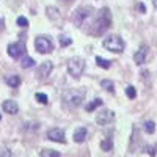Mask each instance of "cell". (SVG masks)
<instances>
[{"label": "cell", "instance_id": "obj_27", "mask_svg": "<svg viewBox=\"0 0 157 157\" xmlns=\"http://www.w3.org/2000/svg\"><path fill=\"white\" fill-rule=\"evenodd\" d=\"M0 151H2V152H0V155H8V157L13 155V152H10L8 149H0Z\"/></svg>", "mask_w": 157, "mask_h": 157}, {"label": "cell", "instance_id": "obj_11", "mask_svg": "<svg viewBox=\"0 0 157 157\" xmlns=\"http://www.w3.org/2000/svg\"><path fill=\"white\" fill-rule=\"evenodd\" d=\"M52 69H54V64H52V61H44V63L39 64L38 75L41 77V78H46V77L52 72Z\"/></svg>", "mask_w": 157, "mask_h": 157}, {"label": "cell", "instance_id": "obj_5", "mask_svg": "<svg viewBox=\"0 0 157 157\" xmlns=\"http://www.w3.org/2000/svg\"><path fill=\"white\" fill-rule=\"evenodd\" d=\"M35 47L38 54H50L54 50V43L47 36H38L35 39Z\"/></svg>", "mask_w": 157, "mask_h": 157}, {"label": "cell", "instance_id": "obj_10", "mask_svg": "<svg viewBox=\"0 0 157 157\" xmlns=\"http://www.w3.org/2000/svg\"><path fill=\"white\" fill-rule=\"evenodd\" d=\"M146 55H148V47H146V46H141V47L135 52V54H134V61L140 66V64H143V63L146 61Z\"/></svg>", "mask_w": 157, "mask_h": 157}, {"label": "cell", "instance_id": "obj_28", "mask_svg": "<svg viewBox=\"0 0 157 157\" xmlns=\"http://www.w3.org/2000/svg\"><path fill=\"white\" fill-rule=\"evenodd\" d=\"M154 149H155V148H148V152H149L151 155H154V154H155V151H154Z\"/></svg>", "mask_w": 157, "mask_h": 157}, {"label": "cell", "instance_id": "obj_3", "mask_svg": "<svg viewBox=\"0 0 157 157\" xmlns=\"http://www.w3.org/2000/svg\"><path fill=\"white\" fill-rule=\"evenodd\" d=\"M102 46H104V49L113 52V54H121V52L124 50V41H123V38L118 36V35L107 36L102 41Z\"/></svg>", "mask_w": 157, "mask_h": 157}, {"label": "cell", "instance_id": "obj_33", "mask_svg": "<svg viewBox=\"0 0 157 157\" xmlns=\"http://www.w3.org/2000/svg\"><path fill=\"white\" fill-rule=\"evenodd\" d=\"M0 25H2V21H0Z\"/></svg>", "mask_w": 157, "mask_h": 157}, {"label": "cell", "instance_id": "obj_9", "mask_svg": "<svg viewBox=\"0 0 157 157\" xmlns=\"http://www.w3.org/2000/svg\"><path fill=\"white\" fill-rule=\"evenodd\" d=\"M47 138L52 141H57V143H64V130L60 127H52L47 130Z\"/></svg>", "mask_w": 157, "mask_h": 157}, {"label": "cell", "instance_id": "obj_7", "mask_svg": "<svg viewBox=\"0 0 157 157\" xmlns=\"http://www.w3.org/2000/svg\"><path fill=\"white\" fill-rule=\"evenodd\" d=\"M25 52H27V47H25L24 41H17V43H13V44L8 46V55L11 58H14V60L21 58Z\"/></svg>", "mask_w": 157, "mask_h": 157}, {"label": "cell", "instance_id": "obj_23", "mask_svg": "<svg viewBox=\"0 0 157 157\" xmlns=\"http://www.w3.org/2000/svg\"><path fill=\"white\" fill-rule=\"evenodd\" d=\"M60 46L61 47H66V46H69L71 43H72V39L69 38V36H66V35H60Z\"/></svg>", "mask_w": 157, "mask_h": 157}, {"label": "cell", "instance_id": "obj_32", "mask_svg": "<svg viewBox=\"0 0 157 157\" xmlns=\"http://www.w3.org/2000/svg\"><path fill=\"white\" fill-rule=\"evenodd\" d=\"M0 120H2V115H0Z\"/></svg>", "mask_w": 157, "mask_h": 157}, {"label": "cell", "instance_id": "obj_30", "mask_svg": "<svg viewBox=\"0 0 157 157\" xmlns=\"http://www.w3.org/2000/svg\"><path fill=\"white\" fill-rule=\"evenodd\" d=\"M61 2H66V3L69 5V3H72V0H61Z\"/></svg>", "mask_w": 157, "mask_h": 157}, {"label": "cell", "instance_id": "obj_31", "mask_svg": "<svg viewBox=\"0 0 157 157\" xmlns=\"http://www.w3.org/2000/svg\"><path fill=\"white\" fill-rule=\"evenodd\" d=\"M152 5H154V6L157 8V0H152Z\"/></svg>", "mask_w": 157, "mask_h": 157}, {"label": "cell", "instance_id": "obj_1", "mask_svg": "<svg viewBox=\"0 0 157 157\" xmlns=\"http://www.w3.org/2000/svg\"><path fill=\"white\" fill-rule=\"evenodd\" d=\"M112 24V14H110V10L109 8H102L99 13L96 19L93 21V24H91V27L88 29V33L93 35V36H101L104 32H105Z\"/></svg>", "mask_w": 157, "mask_h": 157}, {"label": "cell", "instance_id": "obj_16", "mask_svg": "<svg viewBox=\"0 0 157 157\" xmlns=\"http://www.w3.org/2000/svg\"><path fill=\"white\" fill-rule=\"evenodd\" d=\"M101 86L105 91H109V93H115V83L112 80H109V78H104V80L101 82Z\"/></svg>", "mask_w": 157, "mask_h": 157}, {"label": "cell", "instance_id": "obj_17", "mask_svg": "<svg viewBox=\"0 0 157 157\" xmlns=\"http://www.w3.org/2000/svg\"><path fill=\"white\" fill-rule=\"evenodd\" d=\"M96 63H98L99 68H104V69H109V68L112 66V61L102 58V57H96Z\"/></svg>", "mask_w": 157, "mask_h": 157}, {"label": "cell", "instance_id": "obj_8", "mask_svg": "<svg viewBox=\"0 0 157 157\" xmlns=\"http://www.w3.org/2000/svg\"><path fill=\"white\" fill-rule=\"evenodd\" d=\"M115 120V113L112 110H102L96 115V123L99 126H107Z\"/></svg>", "mask_w": 157, "mask_h": 157}, {"label": "cell", "instance_id": "obj_24", "mask_svg": "<svg viewBox=\"0 0 157 157\" xmlns=\"http://www.w3.org/2000/svg\"><path fill=\"white\" fill-rule=\"evenodd\" d=\"M35 98H36V101H38L39 104H43V105H46V104L49 102V98H47V94H44V93H36Z\"/></svg>", "mask_w": 157, "mask_h": 157}, {"label": "cell", "instance_id": "obj_22", "mask_svg": "<svg viewBox=\"0 0 157 157\" xmlns=\"http://www.w3.org/2000/svg\"><path fill=\"white\" fill-rule=\"evenodd\" d=\"M143 129H145L146 134H154V130H155V123H154V121H146L145 126H143Z\"/></svg>", "mask_w": 157, "mask_h": 157}, {"label": "cell", "instance_id": "obj_21", "mask_svg": "<svg viewBox=\"0 0 157 157\" xmlns=\"http://www.w3.org/2000/svg\"><path fill=\"white\" fill-rule=\"evenodd\" d=\"M101 148H102V151H112V148H113L112 140H110V138L102 140V141H101Z\"/></svg>", "mask_w": 157, "mask_h": 157}, {"label": "cell", "instance_id": "obj_6", "mask_svg": "<svg viewBox=\"0 0 157 157\" xmlns=\"http://www.w3.org/2000/svg\"><path fill=\"white\" fill-rule=\"evenodd\" d=\"M91 16V8H86V6H82L74 11L72 14V22L75 27H82V25L85 24V21Z\"/></svg>", "mask_w": 157, "mask_h": 157}, {"label": "cell", "instance_id": "obj_26", "mask_svg": "<svg viewBox=\"0 0 157 157\" xmlns=\"http://www.w3.org/2000/svg\"><path fill=\"white\" fill-rule=\"evenodd\" d=\"M17 25H19V27H29V21L25 19L24 16H19L17 17Z\"/></svg>", "mask_w": 157, "mask_h": 157}, {"label": "cell", "instance_id": "obj_4", "mask_svg": "<svg viewBox=\"0 0 157 157\" xmlns=\"http://www.w3.org/2000/svg\"><path fill=\"white\" fill-rule=\"evenodd\" d=\"M83 71H85V61H83V58L74 57V58H71L68 61V72H69V75L78 78L83 74Z\"/></svg>", "mask_w": 157, "mask_h": 157}, {"label": "cell", "instance_id": "obj_2", "mask_svg": "<svg viewBox=\"0 0 157 157\" xmlns=\"http://www.w3.org/2000/svg\"><path fill=\"white\" fill-rule=\"evenodd\" d=\"M85 98V90L83 88H69L63 93V101L69 104L71 107H78Z\"/></svg>", "mask_w": 157, "mask_h": 157}, {"label": "cell", "instance_id": "obj_25", "mask_svg": "<svg viewBox=\"0 0 157 157\" xmlns=\"http://www.w3.org/2000/svg\"><path fill=\"white\" fill-rule=\"evenodd\" d=\"M126 96H127L129 99H135V98H137V91H135V88H134L132 85H129V86L126 88Z\"/></svg>", "mask_w": 157, "mask_h": 157}, {"label": "cell", "instance_id": "obj_12", "mask_svg": "<svg viewBox=\"0 0 157 157\" xmlns=\"http://www.w3.org/2000/svg\"><path fill=\"white\" fill-rule=\"evenodd\" d=\"M2 109H3L5 113H10V115H16L19 112V107L14 101H5L2 104Z\"/></svg>", "mask_w": 157, "mask_h": 157}, {"label": "cell", "instance_id": "obj_15", "mask_svg": "<svg viewBox=\"0 0 157 157\" xmlns=\"http://www.w3.org/2000/svg\"><path fill=\"white\" fill-rule=\"evenodd\" d=\"M47 16H49V19H52V21H55V22H60L61 21V14L58 13V10L55 8V6H47Z\"/></svg>", "mask_w": 157, "mask_h": 157}, {"label": "cell", "instance_id": "obj_19", "mask_svg": "<svg viewBox=\"0 0 157 157\" xmlns=\"http://www.w3.org/2000/svg\"><path fill=\"white\" fill-rule=\"evenodd\" d=\"M21 66H22L24 69H30V68L35 66V60H33L32 57H25V58L22 60V64H21Z\"/></svg>", "mask_w": 157, "mask_h": 157}, {"label": "cell", "instance_id": "obj_29", "mask_svg": "<svg viewBox=\"0 0 157 157\" xmlns=\"http://www.w3.org/2000/svg\"><path fill=\"white\" fill-rule=\"evenodd\" d=\"M138 10H140V11H145L146 8H145V5H138Z\"/></svg>", "mask_w": 157, "mask_h": 157}, {"label": "cell", "instance_id": "obj_18", "mask_svg": "<svg viewBox=\"0 0 157 157\" xmlns=\"http://www.w3.org/2000/svg\"><path fill=\"white\" fill-rule=\"evenodd\" d=\"M102 105V99H94L93 102H90L88 105L85 107V110L86 112H93V110H96L98 107H101Z\"/></svg>", "mask_w": 157, "mask_h": 157}, {"label": "cell", "instance_id": "obj_20", "mask_svg": "<svg viewBox=\"0 0 157 157\" xmlns=\"http://www.w3.org/2000/svg\"><path fill=\"white\" fill-rule=\"evenodd\" d=\"M39 155L41 157H60L61 154L58 151H54V149H44V151L39 152Z\"/></svg>", "mask_w": 157, "mask_h": 157}, {"label": "cell", "instance_id": "obj_13", "mask_svg": "<svg viewBox=\"0 0 157 157\" xmlns=\"http://www.w3.org/2000/svg\"><path fill=\"white\" fill-rule=\"evenodd\" d=\"M86 134H88L86 127H78L75 132H74V141L75 143H83L85 138H86Z\"/></svg>", "mask_w": 157, "mask_h": 157}, {"label": "cell", "instance_id": "obj_14", "mask_svg": "<svg viewBox=\"0 0 157 157\" xmlns=\"http://www.w3.org/2000/svg\"><path fill=\"white\" fill-rule=\"evenodd\" d=\"M6 85L11 86V88H17L21 85V77L17 74H11V75H6Z\"/></svg>", "mask_w": 157, "mask_h": 157}]
</instances>
